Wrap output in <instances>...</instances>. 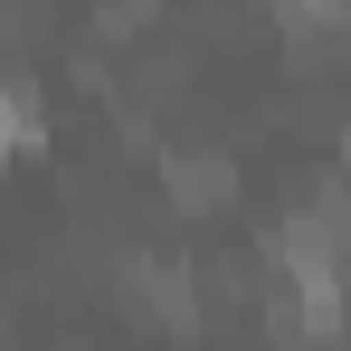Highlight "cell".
Instances as JSON below:
<instances>
[{
	"label": "cell",
	"instance_id": "cell-1",
	"mask_svg": "<svg viewBox=\"0 0 351 351\" xmlns=\"http://www.w3.org/2000/svg\"><path fill=\"white\" fill-rule=\"evenodd\" d=\"M171 199H180V209H228V199H237V162L209 152V143H180V152H171Z\"/></svg>",
	"mask_w": 351,
	"mask_h": 351
},
{
	"label": "cell",
	"instance_id": "cell-2",
	"mask_svg": "<svg viewBox=\"0 0 351 351\" xmlns=\"http://www.w3.org/2000/svg\"><path fill=\"white\" fill-rule=\"evenodd\" d=\"M123 285L143 294L162 323H190V266H171V256H133V266H123Z\"/></svg>",
	"mask_w": 351,
	"mask_h": 351
},
{
	"label": "cell",
	"instance_id": "cell-3",
	"mask_svg": "<svg viewBox=\"0 0 351 351\" xmlns=\"http://www.w3.org/2000/svg\"><path fill=\"white\" fill-rule=\"evenodd\" d=\"M38 133H48V114H38V95H29V86H10V76H0V152H29V143H38Z\"/></svg>",
	"mask_w": 351,
	"mask_h": 351
},
{
	"label": "cell",
	"instance_id": "cell-4",
	"mask_svg": "<svg viewBox=\"0 0 351 351\" xmlns=\"http://www.w3.org/2000/svg\"><path fill=\"white\" fill-rule=\"evenodd\" d=\"M276 19H285L294 38H332V29L351 19V0H276Z\"/></svg>",
	"mask_w": 351,
	"mask_h": 351
},
{
	"label": "cell",
	"instance_id": "cell-5",
	"mask_svg": "<svg viewBox=\"0 0 351 351\" xmlns=\"http://www.w3.org/2000/svg\"><path fill=\"white\" fill-rule=\"evenodd\" d=\"M342 171H351V133H342Z\"/></svg>",
	"mask_w": 351,
	"mask_h": 351
}]
</instances>
